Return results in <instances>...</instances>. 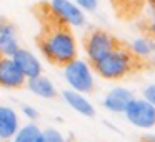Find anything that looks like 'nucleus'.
Wrapping results in <instances>:
<instances>
[{
    "mask_svg": "<svg viewBox=\"0 0 155 142\" xmlns=\"http://www.w3.org/2000/svg\"><path fill=\"white\" fill-rule=\"evenodd\" d=\"M40 50L50 64L62 65L68 64L77 57V40L74 34L65 25L50 29L40 40Z\"/></svg>",
    "mask_w": 155,
    "mask_h": 142,
    "instance_id": "1",
    "label": "nucleus"
},
{
    "mask_svg": "<svg viewBox=\"0 0 155 142\" xmlns=\"http://www.w3.org/2000/svg\"><path fill=\"white\" fill-rule=\"evenodd\" d=\"M134 69V57L130 50L117 47L94 64V70L105 80H120Z\"/></svg>",
    "mask_w": 155,
    "mask_h": 142,
    "instance_id": "2",
    "label": "nucleus"
},
{
    "mask_svg": "<svg viewBox=\"0 0 155 142\" xmlns=\"http://www.w3.org/2000/svg\"><path fill=\"white\" fill-rule=\"evenodd\" d=\"M64 79L68 87L82 94H90L95 87V79L92 67L87 60L75 57L68 64L64 65Z\"/></svg>",
    "mask_w": 155,
    "mask_h": 142,
    "instance_id": "3",
    "label": "nucleus"
},
{
    "mask_svg": "<svg viewBox=\"0 0 155 142\" xmlns=\"http://www.w3.org/2000/svg\"><path fill=\"white\" fill-rule=\"evenodd\" d=\"M48 10L65 27H84L87 22L85 12L74 0H48Z\"/></svg>",
    "mask_w": 155,
    "mask_h": 142,
    "instance_id": "4",
    "label": "nucleus"
},
{
    "mask_svg": "<svg viewBox=\"0 0 155 142\" xmlns=\"http://www.w3.org/2000/svg\"><path fill=\"white\" fill-rule=\"evenodd\" d=\"M125 119L130 125L137 129H152L155 125V107L143 97H134L124 112Z\"/></svg>",
    "mask_w": 155,
    "mask_h": 142,
    "instance_id": "5",
    "label": "nucleus"
},
{
    "mask_svg": "<svg viewBox=\"0 0 155 142\" xmlns=\"http://www.w3.org/2000/svg\"><path fill=\"white\" fill-rule=\"evenodd\" d=\"M115 47H117V40L114 39V35L105 30H94L85 39V54L92 64L100 60Z\"/></svg>",
    "mask_w": 155,
    "mask_h": 142,
    "instance_id": "6",
    "label": "nucleus"
},
{
    "mask_svg": "<svg viewBox=\"0 0 155 142\" xmlns=\"http://www.w3.org/2000/svg\"><path fill=\"white\" fill-rule=\"evenodd\" d=\"M25 75L18 69L14 57L0 55V87L4 89H20L25 85Z\"/></svg>",
    "mask_w": 155,
    "mask_h": 142,
    "instance_id": "7",
    "label": "nucleus"
},
{
    "mask_svg": "<svg viewBox=\"0 0 155 142\" xmlns=\"http://www.w3.org/2000/svg\"><path fill=\"white\" fill-rule=\"evenodd\" d=\"M134 92L127 87H122V85H117V87L110 89L107 92V95L102 100V105L107 109L108 112H114V114H124L125 109L128 107V104L134 99Z\"/></svg>",
    "mask_w": 155,
    "mask_h": 142,
    "instance_id": "8",
    "label": "nucleus"
},
{
    "mask_svg": "<svg viewBox=\"0 0 155 142\" xmlns=\"http://www.w3.org/2000/svg\"><path fill=\"white\" fill-rule=\"evenodd\" d=\"M60 95H62L65 104H67L72 110L77 112V114L84 115V117H88V119L95 115V107L87 99V94L77 92V90H74V89H64V90L60 92Z\"/></svg>",
    "mask_w": 155,
    "mask_h": 142,
    "instance_id": "9",
    "label": "nucleus"
},
{
    "mask_svg": "<svg viewBox=\"0 0 155 142\" xmlns=\"http://www.w3.org/2000/svg\"><path fill=\"white\" fill-rule=\"evenodd\" d=\"M12 57L17 62L18 69H20L22 74L25 75V79H32V77H35V75L42 74V62L38 60V57L34 52L18 47V50L15 52Z\"/></svg>",
    "mask_w": 155,
    "mask_h": 142,
    "instance_id": "10",
    "label": "nucleus"
},
{
    "mask_svg": "<svg viewBox=\"0 0 155 142\" xmlns=\"http://www.w3.org/2000/svg\"><path fill=\"white\" fill-rule=\"evenodd\" d=\"M20 127V119L15 109L8 105H0V139L10 140Z\"/></svg>",
    "mask_w": 155,
    "mask_h": 142,
    "instance_id": "11",
    "label": "nucleus"
},
{
    "mask_svg": "<svg viewBox=\"0 0 155 142\" xmlns=\"http://www.w3.org/2000/svg\"><path fill=\"white\" fill-rule=\"evenodd\" d=\"M18 40H17V30L14 24L0 19V55H12L18 50Z\"/></svg>",
    "mask_w": 155,
    "mask_h": 142,
    "instance_id": "12",
    "label": "nucleus"
},
{
    "mask_svg": "<svg viewBox=\"0 0 155 142\" xmlns=\"http://www.w3.org/2000/svg\"><path fill=\"white\" fill-rule=\"evenodd\" d=\"M25 85H27V89L32 94L40 99H55L57 97V87H55V84L48 77H45L42 74L35 75L32 79H27Z\"/></svg>",
    "mask_w": 155,
    "mask_h": 142,
    "instance_id": "13",
    "label": "nucleus"
},
{
    "mask_svg": "<svg viewBox=\"0 0 155 142\" xmlns=\"http://www.w3.org/2000/svg\"><path fill=\"white\" fill-rule=\"evenodd\" d=\"M42 135H44V129H40L34 120H30L25 125H20L10 140L12 142H42Z\"/></svg>",
    "mask_w": 155,
    "mask_h": 142,
    "instance_id": "14",
    "label": "nucleus"
},
{
    "mask_svg": "<svg viewBox=\"0 0 155 142\" xmlns=\"http://www.w3.org/2000/svg\"><path fill=\"white\" fill-rule=\"evenodd\" d=\"M155 52V40L150 35H142V37H135L130 42V54L138 59H147L152 57Z\"/></svg>",
    "mask_w": 155,
    "mask_h": 142,
    "instance_id": "15",
    "label": "nucleus"
},
{
    "mask_svg": "<svg viewBox=\"0 0 155 142\" xmlns=\"http://www.w3.org/2000/svg\"><path fill=\"white\" fill-rule=\"evenodd\" d=\"M42 142H67V139L64 137L60 130L54 127L44 129V135H42Z\"/></svg>",
    "mask_w": 155,
    "mask_h": 142,
    "instance_id": "16",
    "label": "nucleus"
},
{
    "mask_svg": "<svg viewBox=\"0 0 155 142\" xmlns=\"http://www.w3.org/2000/svg\"><path fill=\"white\" fill-rule=\"evenodd\" d=\"M84 12H95L98 8V0H74Z\"/></svg>",
    "mask_w": 155,
    "mask_h": 142,
    "instance_id": "17",
    "label": "nucleus"
},
{
    "mask_svg": "<svg viewBox=\"0 0 155 142\" xmlns=\"http://www.w3.org/2000/svg\"><path fill=\"white\" fill-rule=\"evenodd\" d=\"M142 97H143L147 102H150V104L155 107V84L145 85L143 90H142Z\"/></svg>",
    "mask_w": 155,
    "mask_h": 142,
    "instance_id": "18",
    "label": "nucleus"
},
{
    "mask_svg": "<svg viewBox=\"0 0 155 142\" xmlns=\"http://www.w3.org/2000/svg\"><path fill=\"white\" fill-rule=\"evenodd\" d=\"M22 114H24L28 120H37L38 119V110L35 107H32V105H24V107H22Z\"/></svg>",
    "mask_w": 155,
    "mask_h": 142,
    "instance_id": "19",
    "label": "nucleus"
},
{
    "mask_svg": "<svg viewBox=\"0 0 155 142\" xmlns=\"http://www.w3.org/2000/svg\"><path fill=\"white\" fill-rule=\"evenodd\" d=\"M148 32L152 35H155V7H153V12L150 15V22H148Z\"/></svg>",
    "mask_w": 155,
    "mask_h": 142,
    "instance_id": "20",
    "label": "nucleus"
},
{
    "mask_svg": "<svg viewBox=\"0 0 155 142\" xmlns=\"http://www.w3.org/2000/svg\"><path fill=\"white\" fill-rule=\"evenodd\" d=\"M142 142H155V134H147L142 137Z\"/></svg>",
    "mask_w": 155,
    "mask_h": 142,
    "instance_id": "21",
    "label": "nucleus"
},
{
    "mask_svg": "<svg viewBox=\"0 0 155 142\" xmlns=\"http://www.w3.org/2000/svg\"><path fill=\"white\" fill-rule=\"evenodd\" d=\"M147 2H148V4L152 5V7H155V0H147Z\"/></svg>",
    "mask_w": 155,
    "mask_h": 142,
    "instance_id": "22",
    "label": "nucleus"
},
{
    "mask_svg": "<svg viewBox=\"0 0 155 142\" xmlns=\"http://www.w3.org/2000/svg\"><path fill=\"white\" fill-rule=\"evenodd\" d=\"M152 64L155 65V52H153V54H152Z\"/></svg>",
    "mask_w": 155,
    "mask_h": 142,
    "instance_id": "23",
    "label": "nucleus"
},
{
    "mask_svg": "<svg viewBox=\"0 0 155 142\" xmlns=\"http://www.w3.org/2000/svg\"><path fill=\"white\" fill-rule=\"evenodd\" d=\"M0 142H4V140H2V139H0Z\"/></svg>",
    "mask_w": 155,
    "mask_h": 142,
    "instance_id": "24",
    "label": "nucleus"
}]
</instances>
